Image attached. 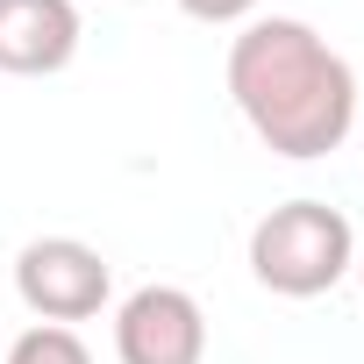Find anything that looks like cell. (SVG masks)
<instances>
[{"mask_svg": "<svg viewBox=\"0 0 364 364\" xmlns=\"http://www.w3.org/2000/svg\"><path fill=\"white\" fill-rule=\"evenodd\" d=\"M15 300L36 314V321H93L107 300H114V264L86 243V236H36L22 243L15 257Z\"/></svg>", "mask_w": 364, "mask_h": 364, "instance_id": "obj_3", "label": "cell"}, {"mask_svg": "<svg viewBox=\"0 0 364 364\" xmlns=\"http://www.w3.org/2000/svg\"><path fill=\"white\" fill-rule=\"evenodd\" d=\"M114 357L122 364H200L208 357V307L186 286H136L114 307Z\"/></svg>", "mask_w": 364, "mask_h": 364, "instance_id": "obj_4", "label": "cell"}, {"mask_svg": "<svg viewBox=\"0 0 364 364\" xmlns=\"http://www.w3.org/2000/svg\"><path fill=\"white\" fill-rule=\"evenodd\" d=\"M229 100L250 122V136L272 157L314 164L328 150L350 143L357 114H364V86L350 72V58L300 15H257L229 36Z\"/></svg>", "mask_w": 364, "mask_h": 364, "instance_id": "obj_1", "label": "cell"}, {"mask_svg": "<svg viewBox=\"0 0 364 364\" xmlns=\"http://www.w3.org/2000/svg\"><path fill=\"white\" fill-rule=\"evenodd\" d=\"M86 15L79 0H0V72L8 79H50L79 58Z\"/></svg>", "mask_w": 364, "mask_h": 364, "instance_id": "obj_5", "label": "cell"}, {"mask_svg": "<svg viewBox=\"0 0 364 364\" xmlns=\"http://www.w3.org/2000/svg\"><path fill=\"white\" fill-rule=\"evenodd\" d=\"M257 8L264 0H178V15L208 22V29H243V22H257Z\"/></svg>", "mask_w": 364, "mask_h": 364, "instance_id": "obj_7", "label": "cell"}, {"mask_svg": "<svg viewBox=\"0 0 364 364\" xmlns=\"http://www.w3.org/2000/svg\"><path fill=\"white\" fill-rule=\"evenodd\" d=\"M0 364H93V350L79 343V328H58V321H36L29 336H15L0 350Z\"/></svg>", "mask_w": 364, "mask_h": 364, "instance_id": "obj_6", "label": "cell"}, {"mask_svg": "<svg viewBox=\"0 0 364 364\" xmlns=\"http://www.w3.org/2000/svg\"><path fill=\"white\" fill-rule=\"evenodd\" d=\"M357 272V229L343 208L300 193L279 200L272 215H257L250 229V279L279 300H321Z\"/></svg>", "mask_w": 364, "mask_h": 364, "instance_id": "obj_2", "label": "cell"}, {"mask_svg": "<svg viewBox=\"0 0 364 364\" xmlns=\"http://www.w3.org/2000/svg\"><path fill=\"white\" fill-rule=\"evenodd\" d=\"M357 122H364V114H357Z\"/></svg>", "mask_w": 364, "mask_h": 364, "instance_id": "obj_9", "label": "cell"}, {"mask_svg": "<svg viewBox=\"0 0 364 364\" xmlns=\"http://www.w3.org/2000/svg\"><path fill=\"white\" fill-rule=\"evenodd\" d=\"M350 279H357V286H364V250H357V272H350Z\"/></svg>", "mask_w": 364, "mask_h": 364, "instance_id": "obj_8", "label": "cell"}]
</instances>
